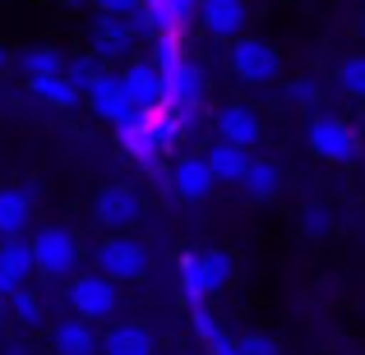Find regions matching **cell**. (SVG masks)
Instances as JSON below:
<instances>
[{"label":"cell","instance_id":"cell-5","mask_svg":"<svg viewBox=\"0 0 365 355\" xmlns=\"http://www.w3.org/2000/svg\"><path fill=\"white\" fill-rule=\"evenodd\" d=\"M28 245H33L37 272H46V277H70L79 267V240H74V231H65V226H42Z\"/></svg>","mask_w":365,"mask_h":355},{"label":"cell","instance_id":"cell-29","mask_svg":"<svg viewBox=\"0 0 365 355\" xmlns=\"http://www.w3.org/2000/svg\"><path fill=\"white\" fill-rule=\"evenodd\" d=\"M98 5H102V14L125 18V14H134V9H139V0H98Z\"/></svg>","mask_w":365,"mask_h":355},{"label":"cell","instance_id":"cell-12","mask_svg":"<svg viewBox=\"0 0 365 355\" xmlns=\"http://www.w3.org/2000/svg\"><path fill=\"white\" fill-rule=\"evenodd\" d=\"M51 351L56 355H102V332H93L88 319H65L51 328Z\"/></svg>","mask_w":365,"mask_h":355},{"label":"cell","instance_id":"cell-2","mask_svg":"<svg viewBox=\"0 0 365 355\" xmlns=\"http://www.w3.org/2000/svg\"><path fill=\"white\" fill-rule=\"evenodd\" d=\"M120 282H111L107 272H74V282H70V309L79 314V319H88V323H102V319H111L116 314V304H120V291H116Z\"/></svg>","mask_w":365,"mask_h":355},{"label":"cell","instance_id":"cell-33","mask_svg":"<svg viewBox=\"0 0 365 355\" xmlns=\"http://www.w3.org/2000/svg\"><path fill=\"white\" fill-rule=\"evenodd\" d=\"M361 37H365V14H361Z\"/></svg>","mask_w":365,"mask_h":355},{"label":"cell","instance_id":"cell-22","mask_svg":"<svg viewBox=\"0 0 365 355\" xmlns=\"http://www.w3.org/2000/svg\"><path fill=\"white\" fill-rule=\"evenodd\" d=\"M19 70L24 79H46V74H65V55L51 51V46H33V51L19 55Z\"/></svg>","mask_w":365,"mask_h":355},{"label":"cell","instance_id":"cell-28","mask_svg":"<svg viewBox=\"0 0 365 355\" xmlns=\"http://www.w3.org/2000/svg\"><path fill=\"white\" fill-rule=\"evenodd\" d=\"M305 235H329V226H333V217L324 213V208H305Z\"/></svg>","mask_w":365,"mask_h":355},{"label":"cell","instance_id":"cell-32","mask_svg":"<svg viewBox=\"0 0 365 355\" xmlns=\"http://www.w3.org/2000/svg\"><path fill=\"white\" fill-rule=\"evenodd\" d=\"M5 60H9V55H5V46H0V65H5Z\"/></svg>","mask_w":365,"mask_h":355},{"label":"cell","instance_id":"cell-8","mask_svg":"<svg viewBox=\"0 0 365 355\" xmlns=\"http://www.w3.org/2000/svg\"><path fill=\"white\" fill-rule=\"evenodd\" d=\"M120 83L139 111H158L167 102V74L158 70V60H130L120 70Z\"/></svg>","mask_w":365,"mask_h":355},{"label":"cell","instance_id":"cell-26","mask_svg":"<svg viewBox=\"0 0 365 355\" xmlns=\"http://www.w3.org/2000/svg\"><path fill=\"white\" fill-rule=\"evenodd\" d=\"M241 355H282V351H277V341L268 337V332H245V337H241Z\"/></svg>","mask_w":365,"mask_h":355},{"label":"cell","instance_id":"cell-20","mask_svg":"<svg viewBox=\"0 0 365 355\" xmlns=\"http://www.w3.org/2000/svg\"><path fill=\"white\" fill-rule=\"evenodd\" d=\"M241 189H245L250 203H273L277 189H282V176H277V166L268 157H250V171H245Z\"/></svg>","mask_w":365,"mask_h":355},{"label":"cell","instance_id":"cell-1","mask_svg":"<svg viewBox=\"0 0 365 355\" xmlns=\"http://www.w3.org/2000/svg\"><path fill=\"white\" fill-rule=\"evenodd\" d=\"M232 254L227 249H199V254H185L180 258V282H185V295L190 300H204V295L222 291L232 282Z\"/></svg>","mask_w":365,"mask_h":355},{"label":"cell","instance_id":"cell-17","mask_svg":"<svg viewBox=\"0 0 365 355\" xmlns=\"http://www.w3.org/2000/svg\"><path fill=\"white\" fill-rule=\"evenodd\" d=\"M259 116L250 107H241V102H232V107H222L217 111V139H227V143H241V148H255L259 143Z\"/></svg>","mask_w":365,"mask_h":355},{"label":"cell","instance_id":"cell-10","mask_svg":"<svg viewBox=\"0 0 365 355\" xmlns=\"http://www.w3.org/2000/svg\"><path fill=\"white\" fill-rule=\"evenodd\" d=\"M134 33L139 28L134 23H125V18H116V14H102L98 23H93V55L98 60H125V55L134 51Z\"/></svg>","mask_w":365,"mask_h":355},{"label":"cell","instance_id":"cell-3","mask_svg":"<svg viewBox=\"0 0 365 355\" xmlns=\"http://www.w3.org/2000/svg\"><path fill=\"white\" fill-rule=\"evenodd\" d=\"M310 152L319 161H333V166H347L351 157H356V134H351V124L342 116H329V111H314L310 116Z\"/></svg>","mask_w":365,"mask_h":355},{"label":"cell","instance_id":"cell-21","mask_svg":"<svg viewBox=\"0 0 365 355\" xmlns=\"http://www.w3.org/2000/svg\"><path fill=\"white\" fill-rule=\"evenodd\" d=\"M28 92H33L37 102H46V107H79V97H83V88L74 79H65V74L28 79Z\"/></svg>","mask_w":365,"mask_h":355},{"label":"cell","instance_id":"cell-25","mask_svg":"<svg viewBox=\"0 0 365 355\" xmlns=\"http://www.w3.org/2000/svg\"><path fill=\"white\" fill-rule=\"evenodd\" d=\"M195 332H199V337H204V346H213V341L222 337V323H217L213 314L204 309V300H195Z\"/></svg>","mask_w":365,"mask_h":355},{"label":"cell","instance_id":"cell-23","mask_svg":"<svg viewBox=\"0 0 365 355\" xmlns=\"http://www.w3.org/2000/svg\"><path fill=\"white\" fill-rule=\"evenodd\" d=\"M5 300H9V319H14V323H24V328H37V323H42V300H37L28 286L9 291Z\"/></svg>","mask_w":365,"mask_h":355},{"label":"cell","instance_id":"cell-9","mask_svg":"<svg viewBox=\"0 0 365 355\" xmlns=\"http://www.w3.org/2000/svg\"><path fill=\"white\" fill-rule=\"evenodd\" d=\"M143 213L139 194H134L130 185H107L98 189V198H93V222L107 226V231H125V226H134Z\"/></svg>","mask_w":365,"mask_h":355},{"label":"cell","instance_id":"cell-4","mask_svg":"<svg viewBox=\"0 0 365 355\" xmlns=\"http://www.w3.org/2000/svg\"><path fill=\"white\" fill-rule=\"evenodd\" d=\"M277 70H282V55H277L273 42H259V37H241V42H232V74L250 88H264V83L277 79Z\"/></svg>","mask_w":365,"mask_h":355},{"label":"cell","instance_id":"cell-18","mask_svg":"<svg viewBox=\"0 0 365 355\" xmlns=\"http://www.w3.org/2000/svg\"><path fill=\"white\" fill-rule=\"evenodd\" d=\"M28 217H33V194H28L24 185L0 189V240H19L24 226H28Z\"/></svg>","mask_w":365,"mask_h":355},{"label":"cell","instance_id":"cell-31","mask_svg":"<svg viewBox=\"0 0 365 355\" xmlns=\"http://www.w3.org/2000/svg\"><path fill=\"white\" fill-rule=\"evenodd\" d=\"M9 319V300H5V295H0V323H5Z\"/></svg>","mask_w":365,"mask_h":355},{"label":"cell","instance_id":"cell-16","mask_svg":"<svg viewBox=\"0 0 365 355\" xmlns=\"http://www.w3.org/2000/svg\"><path fill=\"white\" fill-rule=\"evenodd\" d=\"M162 74H167V102H171V107H190V111H195V102L204 97V74H199V65L171 60Z\"/></svg>","mask_w":365,"mask_h":355},{"label":"cell","instance_id":"cell-27","mask_svg":"<svg viewBox=\"0 0 365 355\" xmlns=\"http://www.w3.org/2000/svg\"><path fill=\"white\" fill-rule=\"evenodd\" d=\"M287 97H292L296 107H314V102H319V83L314 79H296L292 88H287Z\"/></svg>","mask_w":365,"mask_h":355},{"label":"cell","instance_id":"cell-15","mask_svg":"<svg viewBox=\"0 0 365 355\" xmlns=\"http://www.w3.org/2000/svg\"><path fill=\"white\" fill-rule=\"evenodd\" d=\"M199 23L213 37H241L245 28V0H199Z\"/></svg>","mask_w":365,"mask_h":355},{"label":"cell","instance_id":"cell-7","mask_svg":"<svg viewBox=\"0 0 365 355\" xmlns=\"http://www.w3.org/2000/svg\"><path fill=\"white\" fill-rule=\"evenodd\" d=\"M88 107L98 111V120H107V124H130L134 116H139V107L130 102V92H125V83H120V74H98V79L88 83Z\"/></svg>","mask_w":365,"mask_h":355},{"label":"cell","instance_id":"cell-30","mask_svg":"<svg viewBox=\"0 0 365 355\" xmlns=\"http://www.w3.org/2000/svg\"><path fill=\"white\" fill-rule=\"evenodd\" d=\"M208 355H241V337L232 341V337H227V332H222V337H217L213 346H208Z\"/></svg>","mask_w":365,"mask_h":355},{"label":"cell","instance_id":"cell-13","mask_svg":"<svg viewBox=\"0 0 365 355\" xmlns=\"http://www.w3.org/2000/svg\"><path fill=\"white\" fill-rule=\"evenodd\" d=\"M171 185H176V194L185 198V203H199V198L213 194L217 176H213V166H208V157H180L176 171H171Z\"/></svg>","mask_w":365,"mask_h":355},{"label":"cell","instance_id":"cell-6","mask_svg":"<svg viewBox=\"0 0 365 355\" xmlns=\"http://www.w3.org/2000/svg\"><path fill=\"white\" fill-rule=\"evenodd\" d=\"M93 263H98V272H107L111 282H139V277L148 272V249L130 235H111V240L98 245Z\"/></svg>","mask_w":365,"mask_h":355},{"label":"cell","instance_id":"cell-19","mask_svg":"<svg viewBox=\"0 0 365 355\" xmlns=\"http://www.w3.org/2000/svg\"><path fill=\"white\" fill-rule=\"evenodd\" d=\"M204 157H208V166H213V176L227 180V185H241L245 171H250V148H241V143H227V139H217Z\"/></svg>","mask_w":365,"mask_h":355},{"label":"cell","instance_id":"cell-14","mask_svg":"<svg viewBox=\"0 0 365 355\" xmlns=\"http://www.w3.org/2000/svg\"><path fill=\"white\" fill-rule=\"evenodd\" d=\"M102 355H158V337L143 323H111L102 332Z\"/></svg>","mask_w":365,"mask_h":355},{"label":"cell","instance_id":"cell-24","mask_svg":"<svg viewBox=\"0 0 365 355\" xmlns=\"http://www.w3.org/2000/svg\"><path fill=\"white\" fill-rule=\"evenodd\" d=\"M338 88L347 92V97L365 102V51L361 55H347V60L338 65Z\"/></svg>","mask_w":365,"mask_h":355},{"label":"cell","instance_id":"cell-11","mask_svg":"<svg viewBox=\"0 0 365 355\" xmlns=\"http://www.w3.org/2000/svg\"><path fill=\"white\" fill-rule=\"evenodd\" d=\"M37 272V258L28 240H0V295L28 286V277Z\"/></svg>","mask_w":365,"mask_h":355}]
</instances>
